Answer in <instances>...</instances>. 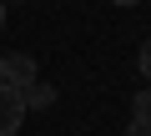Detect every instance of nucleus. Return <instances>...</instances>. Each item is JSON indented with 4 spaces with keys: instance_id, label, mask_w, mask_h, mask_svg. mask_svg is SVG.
Returning <instances> with one entry per match:
<instances>
[{
    "instance_id": "nucleus-1",
    "label": "nucleus",
    "mask_w": 151,
    "mask_h": 136,
    "mask_svg": "<svg viewBox=\"0 0 151 136\" xmlns=\"http://www.w3.org/2000/svg\"><path fill=\"white\" fill-rule=\"evenodd\" d=\"M25 121V96L15 86H0V136H15Z\"/></svg>"
},
{
    "instance_id": "nucleus-2",
    "label": "nucleus",
    "mask_w": 151,
    "mask_h": 136,
    "mask_svg": "<svg viewBox=\"0 0 151 136\" xmlns=\"http://www.w3.org/2000/svg\"><path fill=\"white\" fill-rule=\"evenodd\" d=\"M35 81V60L25 55V50H15V55H5V86H15V91H25Z\"/></svg>"
},
{
    "instance_id": "nucleus-3",
    "label": "nucleus",
    "mask_w": 151,
    "mask_h": 136,
    "mask_svg": "<svg viewBox=\"0 0 151 136\" xmlns=\"http://www.w3.org/2000/svg\"><path fill=\"white\" fill-rule=\"evenodd\" d=\"M20 96H25V106H50V101H55V91H50V86H35V81H30Z\"/></svg>"
},
{
    "instance_id": "nucleus-4",
    "label": "nucleus",
    "mask_w": 151,
    "mask_h": 136,
    "mask_svg": "<svg viewBox=\"0 0 151 136\" xmlns=\"http://www.w3.org/2000/svg\"><path fill=\"white\" fill-rule=\"evenodd\" d=\"M131 111H136V121H151V86H146V91H136Z\"/></svg>"
},
{
    "instance_id": "nucleus-5",
    "label": "nucleus",
    "mask_w": 151,
    "mask_h": 136,
    "mask_svg": "<svg viewBox=\"0 0 151 136\" xmlns=\"http://www.w3.org/2000/svg\"><path fill=\"white\" fill-rule=\"evenodd\" d=\"M136 65H141V76H146V81H151V40H146V45H141V55H136Z\"/></svg>"
},
{
    "instance_id": "nucleus-6",
    "label": "nucleus",
    "mask_w": 151,
    "mask_h": 136,
    "mask_svg": "<svg viewBox=\"0 0 151 136\" xmlns=\"http://www.w3.org/2000/svg\"><path fill=\"white\" fill-rule=\"evenodd\" d=\"M126 136H151V121H131V126H126Z\"/></svg>"
},
{
    "instance_id": "nucleus-7",
    "label": "nucleus",
    "mask_w": 151,
    "mask_h": 136,
    "mask_svg": "<svg viewBox=\"0 0 151 136\" xmlns=\"http://www.w3.org/2000/svg\"><path fill=\"white\" fill-rule=\"evenodd\" d=\"M0 86H5V55H0Z\"/></svg>"
},
{
    "instance_id": "nucleus-8",
    "label": "nucleus",
    "mask_w": 151,
    "mask_h": 136,
    "mask_svg": "<svg viewBox=\"0 0 151 136\" xmlns=\"http://www.w3.org/2000/svg\"><path fill=\"white\" fill-rule=\"evenodd\" d=\"M0 30H5V0H0Z\"/></svg>"
},
{
    "instance_id": "nucleus-9",
    "label": "nucleus",
    "mask_w": 151,
    "mask_h": 136,
    "mask_svg": "<svg viewBox=\"0 0 151 136\" xmlns=\"http://www.w3.org/2000/svg\"><path fill=\"white\" fill-rule=\"evenodd\" d=\"M111 5H141V0H111Z\"/></svg>"
}]
</instances>
